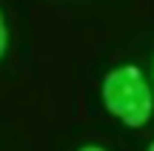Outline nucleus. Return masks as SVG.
<instances>
[{
	"label": "nucleus",
	"instance_id": "f03ea898",
	"mask_svg": "<svg viewBox=\"0 0 154 151\" xmlns=\"http://www.w3.org/2000/svg\"><path fill=\"white\" fill-rule=\"evenodd\" d=\"M6 51V23H3V14H0V57Z\"/></svg>",
	"mask_w": 154,
	"mask_h": 151
},
{
	"label": "nucleus",
	"instance_id": "f257e3e1",
	"mask_svg": "<svg viewBox=\"0 0 154 151\" xmlns=\"http://www.w3.org/2000/svg\"><path fill=\"white\" fill-rule=\"evenodd\" d=\"M103 103L126 125L140 128L151 117L154 94L137 66H120L103 80Z\"/></svg>",
	"mask_w": 154,
	"mask_h": 151
},
{
	"label": "nucleus",
	"instance_id": "7ed1b4c3",
	"mask_svg": "<svg viewBox=\"0 0 154 151\" xmlns=\"http://www.w3.org/2000/svg\"><path fill=\"white\" fill-rule=\"evenodd\" d=\"M80 151H103V148H100V146H83Z\"/></svg>",
	"mask_w": 154,
	"mask_h": 151
},
{
	"label": "nucleus",
	"instance_id": "20e7f679",
	"mask_svg": "<svg viewBox=\"0 0 154 151\" xmlns=\"http://www.w3.org/2000/svg\"><path fill=\"white\" fill-rule=\"evenodd\" d=\"M149 151H154V143H151V146H149Z\"/></svg>",
	"mask_w": 154,
	"mask_h": 151
}]
</instances>
